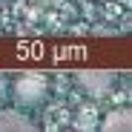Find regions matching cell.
<instances>
[{"mask_svg":"<svg viewBox=\"0 0 132 132\" xmlns=\"http://www.w3.org/2000/svg\"><path fill=\"white\" fill-rule=\"evenodd\" d=\"M101 129L103 132H129L132 129V112H129L126 106L109 109V112L101 118Z\"/></svg>","mask_w":132,"mask_h":132,"instance_id":"cell-3","label":"cell"},{"mask_svg":"<svg viewBox=\"0 0 132 132\" xmlns=\"http://www.w3.org/2000/svg\"><path fill=\"white\" fill-rule=\"evenodd\" d=\"M32 129H35V123L23 112H14V109L0 112V132H32Z\"/></svg>","mask_w":132,"mask_h":132,"instance_id":"cell-4","label":"cell"},{"mask_svg":"<svg viewBox=\"0 0 132 132\" xmlns=\"http://www.w3.org/2000/svg\"><path fill=\"white\" fill-rule=\"evenodd\" d=\"M78 86L86 92V95H92V98H103L109 89H112V83H115V75L112 72H106V69H80L75 75Z\"/></svg>","mask_w":132,"mask_h":132,"instance_id":"cell-2","label":"cell"},{"mask_svg":"<svg viewBox=\"0 0 132 132\" xmlns=\"http://www.w3.org/2000/svg\"><path fill=\"white\" fill-rule=\"evenodd\" d=\"M46 98H49V80H46V75L26 72V75L14 78V83H12V101L20 109H37V106L46 103Z\"/></svg>","mask_w":132,"mask_h":132,"instance_id":"cell-1","label":"cell"}]
</instances>
